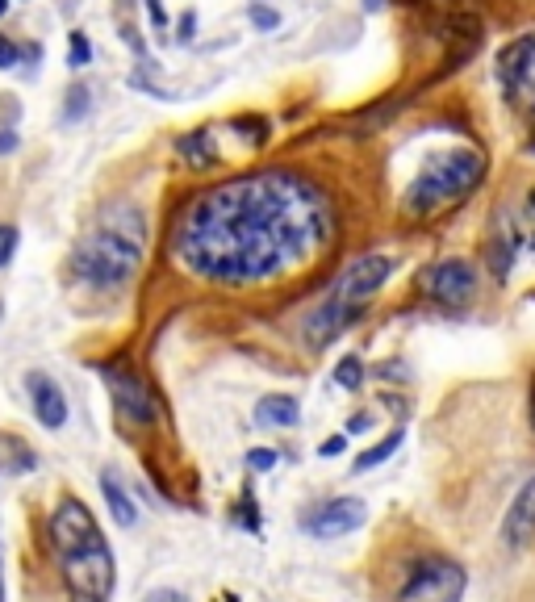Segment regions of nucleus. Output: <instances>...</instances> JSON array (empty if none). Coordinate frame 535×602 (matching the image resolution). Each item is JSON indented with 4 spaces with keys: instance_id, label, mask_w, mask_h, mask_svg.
<instances>
[{
    "instance_id": "nucleus-1",
    "label": "nucleus",
    "mask_w": 535,
    "mask_h": 602,
    "mask_svg": "<svg viewBox=\"0 0 535 602\" xmlns=\"http://www.w3.org/2000/svg\"><path fill=\"white\" fill-rule=\"evenodd\" d=\"M331 243V205L297 172H251L197 193L176 222V260L201 281L260 285Z\"/></svg>"
},
{
    "instance_id": "nucleus-2",
    "label": "nucleus",
    "mask_w": 535,
    "mask_h": 602,
    "mask_svg": "<svg viewBox=\"0 0 535 602\" xmlns=\"http://www.w3.org/2000/svg\"><path fill=\"white\" fill-rule=\"evenodd\" d=\"M51 544L63 569V582L76 602H109L113 594V552L97 519L80 498H63L51 515Z\"/></svg>"
},
{
    "instance_id": "nucleus-3",
    "label": "nucleus",
    "mask_w": 535,
    "mask_h": 602,
    "mask_svg": "<svg viewBox=\"0 0 535 602\" xmlns=\"http://www.w3.org/2000/svg\"><path fill=\"white\" fill-rule=\"evenodd\" d=\"M138 260H143V214L118 205V210H105L101 226L80 243L76 272L97 289H118L134 276Z\"/></svg>"
},
{
    "instance_id": "nucleus-4",
    "label": "nucleus",
    "mask_w": 535,
    "mask_h": 602,
    "mask_svg": "<svg viewBox=\"0 0 535 602\" xmlns=\"http://www.w3.org/2000/svg\"><path fill=\"white\" fill-rule=\"evenodd\" d=\"M389 272H393V260H385V256H364L356 264H347L343 276L335 281V289H331V297L306 318L310 343L322 347L331 335H339L347 322H356L360 310H364V301L389 281Z\"/></svg>"
},
{
    "instance_id": "nucleus-5",
    "label": "nucleus",
    "mask_w": 535,
    "mask_h": 602,
    "mask_svg": "<svg viewBox=\"0 0 535 602\" xmlns=\"http://www.w3.org/2000/svg\"><path fill=\"white\" fill-rule=\"evenodd\" d=\"M481 180H485V155L473 151V147H452L444 155L427 159L423 172L410 180L406 210L418 214V218L435 214V210H444V205H452L456 197L473 193Z\"/></svg>"
},
{
    "instance_id": "nucleus-6",
    "label": "nucleus",
    "mask_w": 535,
    "mask_h": 602,
    "mask_svg": "<svg viewBox=\"0 0 535 602\" xmlns=\"http://www.w3.org/2000/svg\"><path fill=\"white\" fill-rule=\"evenodd\" d=\"M464 586H469V573H464L456 561L431 557V561H418L410 569L398 602H460Z\"/></svg>"
},
{
    "instance_id": "nucleus-7",
    "label": "nucleus",
    "mask_w": 535,
    "mask_h": 602,
    "mask_svg": "<svg viewBox=\"0 0 535 602\" xmlns=\"http://www.w3.org/2000/svg\"><path fill=\"white\" fill-rule=\"evenodd\" d=\"M418 289H423V297L435 301V306L460 310L477 297V268L469 260H439L418 272Z\"/></svg>"
},
{
    "instance_id": "nucleus-8",
    "label": "nucleus",
    "mask_w": 535,
    "mask_h": 602,
    "mask_svg": "<svg viewBox=\"0 0 535 602\" xmlns=\"http://www.w3.org/2000/svg\"><path fill=\"white\" fill-rule=\"evenodd\" d=\"M498 84L515 109H527L535 101V34L515 38L498 55Z\"/></svg>"
},
{
    "instance_id": "nucleus-9",
    "label": "nucleus",
    "mask_w": 535,
    "mask_h": 602,
    "mask_svg": "<svg viewBox=\"0 0 535 602\" xmlns=\"http://www.w3.org/2000/svg\"><path fill=\"white\" fill-rule=\"evenodd\" d=\"M368 523V506L360 498H327L310 506L306 515H301V527L310 531L318 540H335V536H352Z\"/></svg>"
},
{
    "instance_id": "nucleus-10",
    "label": "nucleus",
    "mask_w": 535,
    "mask_h": 602,
    "mask_svg": "<svg viewBox=\"0 0 535 602\" xmlns=\"http://www.w3.org/2000/svg\"><path fill=\"white\" fill-rule=\"evenodd\" d=\"M109 389H113V406H118V414L130 423V427H151L155 423V398L151 389L138 381L134 373H126V368H101Z\"/></svg>"
},
{
    "instance_id": "nucleus-11",
    "label": "nucleus",
    "mask_w": 535,
    "mask_h": 602,
    "mask_svg": "<svg viewBox=\"0 0 535 602\" xmlns=\"http://www.w3.org/2000/svg\"><path fill=\"white\" fill-rule=\"evenodd\" d=\"M502 540L510 548H523L535 540V477L515 494V502H510V511L502 519Z\"/></svg>"
},
{
    "instance_id": "nucleus-12",
    "label": "nucleus",
    "mask_w": 535,
    "mask_h": 602,
    "mask_svg": "<svg viewBox=\"0 0 535 602\" xmlns=\"http://www.w3.org/2000/svg\"><path fill=\"white\" fill-rule=\"evenodd\" d=\"M26 385H30V398H34L38 423H42L46 431H59V427L67 423V398H63V389H59L51 377H42V373H30Z\"/></svg>"
},
{
    "instance_id": "nucleus-13",
    "label": "nucleus",
    "mask_w": 535,
    "mask_h": 602,
    "mask_svg": "<svg viewBox=\"0 0 535 602\" xmlns=\"http://www.w3.org/2000/svg\"><path fill=\"white\" fill-rule=\"evenodd\" d=\"M34 469H38V452L21 435L0 431V473L21 477V473H34Z\"/></svg>"
},
{
    "instance_id": "nucleus-14",
    "label": "nucleus",
    "mask_w": 535,
    "mask_h": 602,
    "mask_svg": "<svg viewBox=\"0 0 535 602\" xmlns=\"http://www.w3.org/2000/svg\"><path fill=\"white\" fill-rule=\"evenodd\" d=\"M101 494H105L109 515H113V523H118V527H134L138 523V511H134V502L126 494V485L118 481V473H101Z\"/></svg>"
},
{
    "instance_id": "nucleus-15",
    "label": "nucleus",
    "mask_w": 535,
    "mask_h": 602,
    "mask_svg": "<svg viewBox=\"0 0 535 602\" xmlns=\"http://www.w3.org/2000/svg\"><path fill=\"white\" fill-rule=\"evenodd\" d=\"M297 419H301V406L289 398V393H272V398H264L255 406V423L260 427H293Z\"/></svg>"
},
{
    "instance_id": "nucleus-16",
    "label": "nucleus",
    "mask_w": 535,
    "mask_h": 602,
    "mask_svg": "<svg viewBox=\"0 0 535 602\" xmlns=\"http://www.w3.org/2000/svg\"><path fill=\"white\" fill-rule=\"evenodd\" d=\"M176 151L184 155V164L189 168H214L218 164V147H214V134L209 130H193V134H184Z\"/></svg>"
},
{
    "instance_id": "nucleus-17",
    "label": "nucleus",
    "mask_w": 535,
    "mask_h": 602,
    "mask_svg": "<svg viewBox=\"0 0 535 602\" xmlns=\"http://www.w3.org/2000/svg\"><path fill=\"white\" fill-rule=\"evenodd\" d=\"M402 439H406V431L402 427H393L385 439H381V444H372L364 456H356V473H368V469H377L381 465V460H389L393 452H398L402 448Z\"/></svg>"
},
{
    "instance_id": "nucleus-18",
    "label": "nucleus",
    "mask_w": 535,
    "mask_h": 602,
    "mask_svg": "<svg viewBox=\"0 0 535 602\" xmlns=\"http://www.w3.org/2000/svg\"><path fill=\"white\" fill-rule=\"evenodd\" d=\"M335 385H343V389H360V385H364V364H360L356 356H343V360L335 364Z\"/></svg>"
},
{
    "instance_id": "nucleus-19",
    "label": "nucleus",
    "mask_w": 535,
    "mask_h": 602,
    "mask_svg": "<svg viewBox=\"0 0 535 602\" xmlns=\"http://www.w3.org/2000/svg\"><path fill=\"white\" fill-rule=\"evenodd\" d=\"M67 42H72V51H67V67H84V63L92 59V46H88V38H84L80 30H72V34H67Z\"/></svg>"
},
{
    "instance_id": "nucleus-20",
    "label": "nucleus",
    "mask_w": 535,
    "mask_h": 602,
    "mask_svg": "<svg viewBox=\"0 0 535 602\" xmlns=\"http://www.w3.org/2000/svg\"><path fill=\"white\" fill-rule=\"evenodd\" d=\"M84 109H88V88H84V84H72V88H67V122H76Z\"/></svg>"
},
{
    "instance_id": "nucleus-21",
    "label": "nucleus",
    "mask_w": 535,
    "mask_h": 602,
    "mask_svg": "<svg viewBox=\"0 0 535 602\" xmlns=\"http://www.w3.org/2000/svg\"><path fill=\"white\" fill-rule=\"evenodd\" d=\"M251 26L255 30H276V26H281V13L264 9V5H251Z\"/></svg>"
},
{
    "instance_id": "nucleus-22",
    "label": "nucleus",
    "mask_w": 535,
    "mask_h": 602,
    "mask_svg": "<svg viewBox=\"0 0 535 602\" xmlns=\"http://www.w3.org/2000/svg\"><path fill=\"white\" fill-rule=\"evenodd\" d=\"M272 465H276V452H272V448H251V452H247V469L268 473Z\"/></svg>"
},
{
    "instance_id": "nucleus-23",
    "label": "nucleus",
    "mask_w": 535,
    "mask_h": 602,
    "mask_svg": "<svg viewBox=\"0 0 535 602\" xmlns=\"http://www.w3.org/2000/svg\"><path fill=\"white\" fill-rule=\"evenodd\" d=\"M13 251H17V230L13 226H0V268H9Z\"/></svg>"
},
{
    "instance_id": "nucleus-24",
    "label": "nucleus",
    "mask_w": 535,
    "mask_h": 602,
    "mask_svg": "<svg viewBox=\"0 0 535 602\" xmlns=\"http://www.w3.org/2000/svg\"><path fill=\"white\" fill-rule=\"evenodd\" d=\"M13 63H17V46H13L5 34H0V72H9Z\"/></svg>"
},
{
    "instance_id": "nucleus-25",
    "label": "nucleus",
    "mask_w": 535,
    "mask_h": 602,
    "mask_svg": "<svg viewBox=\"0 0 535 602\" xmlns=\"http://www.w3.org/2000/svg\"><path fill=\"white\" fill-rule=\"evenodd\" d=\"M343 452H347V435H335V439H327V444L318 448V456H327V460H331V456H343Z\"/></svg>"
},
{
    "instance_id": "nucleus-26",
    "label": "nucleus",
    "mask_w": 535,
    "mask_h": 602,
    "mask_svg": "<svg viewBox=\"0 0 535 602\" xmlns=\"http://www.w3.org/2000/svg\"><path fill=\"white\" fill-rule=\"evenodd\" d=\"M147 13H151V21H155L159 30L168 26V13H164V5H159V0H147Z\"/></svg>"
},
{
    "instance_id": "nucleus-27",
    "label": "nucleus",
    "mask_w": 535,
    "mask_h": 602,
    "mask_svg": "<svg viewBox=\"0 0 535 602\" xmlns=\"http://www.w3.org/2000/svg\"><path fill=\"white\" fill-rule=\"evenodd\" d=\"M368 427H372V414H368V410H360L356 419L347 423V435H356V431H368Z\"/></svg>"
},
{
    "instance_id": "nucleus-28",
    "label": "nucleus",
    "mask_w": 535,
    "mask_h": 602,
    "mask_svg": "<svg viewBox=\"0 0 535 602\" xmlns=\"http://www.w3.org/2000/svg\"><path fill=\"white\" fill-rule=\"evenodd\" d=\"M147 602H184V594L180 590H151Z\"/></svg>"
},
{
    "instance_id": "nucleus-29",
    "label": "nucleus",
    "mask_w": 535,
    "mask_h": 602,
    "mask_svg": "<svg viewBox=\"0 0 535 602\" xmlns=\"http://www.w3.org/2000/svg\"><path fill=\"white\" fill-rule=\"evenodd\" d=\"M17 147V134L13 130H5V126H0V155H9Z\"/></svg>"
},
{
    "instance_id": "nucleus-30",
    "label": "nucleus",
    "mask_w": 535,
    "mask_h": 602,
    "mask_svg": "<svg viewBox=\"0 0 535 602\" xmlns=\"http://www.w3.org/2000/svg\"><path fill=\"white\" fill-rule=\"evenodd\" d=\"M180 38H193V13L180 21Z\"/></svg>"
},
{
    "instance_id": "nucleus-31",
    "label": "nucleus",
    "mask_w": 535,
    "mask_h": 602,
    "mask_svg": "<svg viewBox=\"0 0 535 602\" xmlns=\"http://www.w3.org/2000/svg\"><path fill=\"white\" fill-rule=\"evenodd\" d=\"M0 602H5V561H0Z\"/></svg>"
},
{
    "instance_id": "nucleus-32",
    "label": "nucleus",
    "mask_w": 535,
    "mask_h": 602,
    "mask_svg": "<svg viewBox=\"0 0 535 602\" xmlns=\"http://www.w3.org/2000/svg\"><path fill=\"white\" fill-rule=\"evenodd\" d=\"M5 9H9V0H0V17H5Z\"/></svg>"
},
{
    "instance_id": "nucleus-33",
    "label": "nucleus",
    "mask_w": 535,
    "mask_h": 602,
    "mask_svg": "<svg viewBox=\"0 0 535 602\" xmlns=\"http://www.w3.org/2000/svg\"><path fill=\"white\" fill-rule=\"evenodd\" d=\"M531 419H535V402H531Z\"/></svg>"
},
{
    "instance_id": "nucleus-34",
    "label": "nucleus",
    "mask_w": 535,
    "mask_h": 602,
    "mask_svg": "<svg viewBox=\"0 0 535 602\" xmlns=\"http://www.w3.org/2000/svg\"><path fill=\"white\" fill-rule=\"evenodd\" d=\"M372 5H377V0H372Z\"/></svg>"
}]
</instances>
